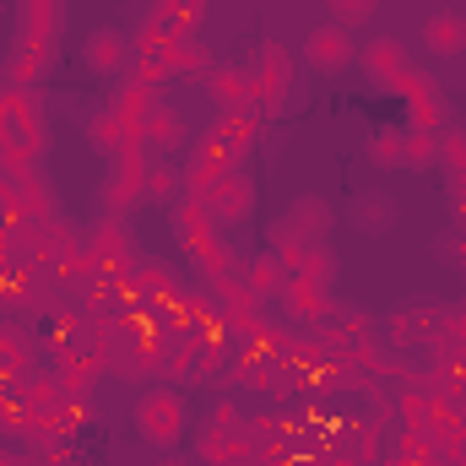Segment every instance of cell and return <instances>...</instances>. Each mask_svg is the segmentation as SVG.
I'll return each instance as SVG.
<instances>
[{"label": "cell", "mask_w": 466, "mask_h": 466, "mask_svg": "<svg viewBox=\"0 0 466 466\" xmlns=\"http://www.w3.org/2000/svg\"><path fill=\"white\" fill-rule=\"evenodd\" d=\"M401 104H407V130H445L451 125V109H445V87L423 71V66H412L407 71V82H401V93H396Z\"/></svg>", "instance_id": "7"}, {"label": "cell", "mask_w": 466, "mask_h": 466, "mask_svg": "<svg viewBox=\"0 0 466 466\" xmlns=\"http://www.w3.org/2000/svg\"><path fill=\"white\" fill-rule=\"evenodd\" d=\"M244 282H249L260 299H277V293H282V282H288V266H282L271 249H260V255H249V260H244Z\"/></svg>", "instance_id": "30"}, {"label": "cell", "mask_w": 466, "mask_h": 466, "mask_svg": "<svg viewBox=\"0 0 466 466\" xmlns=\"http://www.w3.org/2000/svg\"><path fill=\"white\" fill-rule=\"evenodd\" d=\"M0 309H44V277L33 266H0Z\"/></svg>", "instance_id": "21"}, {"label": "cell", "mask_w": 466, "mask_h": 466, "mask_svg": "<svg viewBox=\"0 0 466 466\" xmlns=\"http://www.w3.org/2000/svg\"><path fill=\"white\" fill-rule=\"evenodd\" d=\"M260 109L249 104V109H228V115H218V125L207 130L212 136V147L228 157V168H244V157H249V147H255V136H260Z\"/></svg>", "instance_id": "11"}, {"label": "cell", "mask_w": 466, "mask_h": 466, "mask_svg": "<svg viewBox=\"0 0 466 466\" xmlns=\"http://www.w3.org/2000/svg\"><path fill=\"white\" fill-rule=\"evenodd\" d=\"M141 147H157V152L185 147V125H179V115H174L168 104H157V98H152V109H147V119H141Z\"/></svg>", "instance_id": "24"}, {"label": "cell", "mask_w": 466, "mask_h": 466, "mask_svg": "<svg viewBox=\"0 0 466 466\" xmlns=\"http://www.w3.org/2000/svg\"><path fill=\"white\" fill-rule=\"evenodd\" d=\"M266 249H271L288 271H299V266H304V255H309V238L282 218V223H271V244H266Z\"/></svg>", "instance_id": "33"}, {"label": "cell", "mask_w": 466, "mask_h": 466, "mask_svg": "<svg viewBox=\"0 0 466 466\" xmlns=\"http://www.w3.org/2000/svg\"><path fill=\"white\" fill-rule=\"evenodd\" d=\"M157 466H185V461H174V456H168V461H157Z\"/></svg>", "instance_id": "48"}, {"label": "cell", "mask_w": 466, "mask_h": 466, "mask_svg": "<svg viewBox=\"0 0 466 466\" xmlns=\"http://www.w3.org/2000/svg\"><path fill=\"white\" fill-rule=\"evenodd\" d=\"M207 87H212V104H223V115L255 104V93H249V66H218V71L207 76Z\"/></svg>", "instance_id": "23"}, {"label": "cell", "mask_w": 466, "mask_h": 466, "mask_svg": "<svg viewBox=\"0 0 466 466\" xmlns=\"http://www.w3.org/2000/svg\"><path fill=\"white\" fill-rule=\"evenodd\" d=\"M130 423H136V434L152 451H174L185 440V401H179V390H141L136 407H130Z\"/></svg>", "instance_id": "3"}, {"label": "cell", "mask_w": 466, "mask_h": 466, "mask_svg": "<svg viewBox=\"0 0 466 466\" xmlns=\"http://www.w3.org/2000/svg\"><path fill=\"white\" fill-rule=\"evenodd\" d=\"M55 374H60V390L66 396H93V385L104 380V363L93 358V352H60L55 358Z\"/></svg>", "instance_id": "22"}, {"label": "cell", "mask_w": 466, "mask_h": 466, "mask_svg": "<svg viewBox=\"0 0 466 466\" xmlns=\"http://www.w3.org/2000/svg\"><path fill=\"white\" fill-rule=\"evenodd\" d=\"M16 390H22V401H27L33 412H49V407H60V401H66L55 363H49V369H27V374L16 380Z\"/></svg>", "instance_id": "25"}, {"label": "cell", "mask_w": 466, "mask_h": 466, "mask_svg": "<svg viewBox=\"0 0 466 466\" xmlns=\"http://www.w3.org/2000/svg\"><path fill=\"white\" fill-rule=\"evenodd\" d=\"M228 174V157L212 147V136H201L196 147H190V168H179V179H185V196H207L218 179Z\"/></svg>", "instance_id": "19"}, {"label": "cell", "mask_w": 466, "mask_h": 466, "mask_svg": "<svg viewBox=\"0 0 466 466\" xmlns=\"http://www.w3.org/2000/svg\"><path fill=\"white\" fill-rule=\"evenodd\" d=\"M358 66H363V76H369L380 93H401V82H407V71H412V60H407V49H401L396 38H374V44H363Z\"/></svg>", "instance_id": "13"}, {"label": "cell", "mask_w": 466, "mask_h": 466, "mask_svg": "<svg viewBox=\"0 0 466 466\" xmlns=\"http://www.w3.org/2000/svg\"><path fill=\"white\" fill-rule=\"evenodd\" d=\"M87 141H93V147H98L104 157H119L125 147H141V130H136L130 119L119 115L115 104H104L98 115L87 119Z\"/></svg>", "instance_id": "17"}, {"label": "cell", "mask_w": 466, "mask_h": 466, "mask_svg": "<svg viewBox=\"0 0 466 466\" xmlns=\"http://www.w3.org/2000/svg\"><path fill=\"white\" fill-rule=\"evenodd\" d=\"M304 60H309L320 76H337V71H348L352 60H358V44H352L348 27H337V22H320V27L304 38Z\"/></svg>", "instance_id": "12"}, {"label": "cell", "mask_w": 466, "mask_h": 466, "mask_svg": "<svg viewBox=\"0 0 466 466\" xmlns=\"http://www.w3.org/2000/svg\"><path fill=\"white\" fill-rule=\"evenodd\" d=\"M174 238H179V249L190 255L196 277L218 282V277L238 271L228 238H223V228L212 223V212H207V201H201V196H179V201H174Z\"/></svg>", "instance_id": "2"}, {"label": "cell", "mask_w": 466, "mask_h": 466, "mask_svg": "<svg viewBox=\"0 0 466 466\" xmlns=\"http://www.w3.org/2000/svg\"><path fill=\"white\" fill-rule=\"evenodd\" d=\"M423 44L434 60H461L466 55V16L461 11H434L423 22Z\"/></svg>", "instance_id": "20"}, {"label": "cell", "mask_w": 466, "mask_h": 466, "mask_svg": "<svg viewBox=\"0 0 466 466\" xmlns=\"http://www.w3.org/2000/svg\"><path fill=\"white\" fill-rule=\"evenodd\" d=\"M277 304H282V315H288V320H299V326H326V320L337 315L331 288H320V282H309V277H299V271H288V282H282Z\"/></svg>", "instance_id": "9"}, {"label": "cell", "mask_w": 466, "mask_h": 466, "mask_svg": "<svg viewBox=\"0 0 466 466\" xmlns=\"http://www.w3.org/2000/svg\"><path fill=\"white\" fill-rule=\"evenodd\" d=\"M179 5H207V0H157V11H179Z\"/></svg>", "instance_id": "47"}, {"label": "cell", "mask_w": 466, "mask_h": 466, "mask_svg": "<svg viewBox=\"0 0 466 466\" xmlns=\"http://www.w3.org/2000/svg\"><path fill=\"white\" fill-rule=\"evenodd\" d=\"M60 27H66V0H22V27L16 33L60 38Z\"/></svg>", "instance_id": "29"}, {"label": "cell", "mask_w": 466, "mask_h": 466, "mask_svg": "<svg viewBox=\"0 0 466 466\" xmlns=\"http://www.w3.org/2000/svg\"><path fill=\"white\" fill-rule=\"evenodd\" d=\"M401 168H440V136L434 130H407L401 136Z\"/></svg>", "instance_id": "34"}, {"label": "cell", "mask_w": 466, "mask_h": 466, "mask_svg": "<svg viewBox=\"0 0 466 466\" xmlns=\"http://www.w3.org/2000/svg\"><path fill=\"white\" fill-rule=\"evenodd\" d=\"M380 466H440V456H429V461H401V456H385Z\"/></svg>", "instance_id": "46"}, {"label": "cell", "mask_w": 466, "mask_h": 466, "mask_svg": "<svg viewBox=\"0 0 466 466\" xmlns=\"http://www.w3.org/2000/svg\"><path fill=\"white\" fill-rule=\"evenodd\" d=\"M451 218H456V228H466V190L451 185Z\"/></svg>", "instance_id": "44"}, {"label": "cell", "mask_w": 466, "mask_h": 466, "mask_svg": "<svg viewBox=\"0 0 466 466\" xmlns=\"http://www.w3.org/2000/svg\"><path fill=\"white\" fill-rule=\"evenodd\" d=\"M299 277H309V282L331 288V282H337V249H331V244H309V255H304Z\"/></svg>", "instance_id": "37"}, {"label": "cell", "mask_w": 466, "mask_h": 466, "mask_svg": "<svg viewBox=\"0 0 466 466\" xmlns=\"http://www.w3.org/2000/svg\"><path fill=\"white\" fill-rule=\"evenodd\" d=\"M55 55H60V38H33V33H16L11 49H5V87H38L49 71H55Z\"/></svg>", "instance_id": "8"}, {"label": "cell", "mask_w": 466, "mask_h": 466, "mask_svg": "<svg viewBox=\"0 0 466 466\" xmlns=\"http://www.w3.org/2000/svg\"><path fill=\"white\" fill-rule=\"evenodd\" d=\"M260 445L249 440V429H218V423H207L201 434H196V456L207 466H249Z\"/></svg>", "instance_id": "14"}, {"label": "cell", "mask_w": 466, "mask_h": 466, "mask_svg": "<svg viewBox=\"0 0 466 466\" xmlns=\"http://www.w3.org/2000/svg\"><path fill=\"white\" fill-rule=\"evenodd\" d=\"M82 249H87L93 277H125L141 260V249H136V238L125 228V218H98L93 228L82 233Z\"/></svg>", "instance_id": "5"}, {"label": "cell", "mask_w": 466, "mask_h": 466, "mask_svg": "<svg viewBox=\"0 0 466 466\" xmlns=\"http://www.w3.org/2000/svg\"><path fill=\"white\" fill-rule=\"evenodd\" d=\"M440 255H445V260H461V266H466V228H445V238H440Z\"/></svg>", "instance_id": "42"}, {"label": "cell", "mask_w": 466, "mask_h": 466, "mask_svg": "<svg viewBox=\"0 0 466 466\" xmlns=\"http://www.w3.org/2000/svg\"><path fill=\"white\" fill-rule=\"evenodd\" d=\"M326 11H331V22L337 27H363L369 16H374V0H326Z\"/></svg>", "instance_id": "39"}, {"label": "cell", "mask_w": 466, "mask_h": 466, "mask_svg": "<svg viewBox=\"0 0 466 466\" xmlns=\"http://www.w3.org/2000/svg\"><path fill=\"white\" fill-rule=\"evenodd\" d=\"M185 196V179L174 163H147V185H141V201H157V207H174Z\"/></svg>", "instance_id": "31"}, {"label": "cell", "mask_w": 466, "mask_h": 466, "mask_svg": "<svg viewBox=\"0 0 466 466\" xmlns=\"http://www.w3.org/2000/svg\"><path fill=\"white\" fill-rule=\"evenodd\" d=\"M249 93H255L260 115H277L288 104V93H293V55L277 38H266L255 49V60H249Z\"/></svg>", "instance_id": "4"}, {"label": "cell", "mask_w": 466, "mask_h": 466, "mask_svg": "<svg viewBox=\"0 0 466 466\" xmlns=\"http://www.w3.org/2000/svg\"><path fill=\"white\" fill-rule=\"evenodd\" d=\"M358 223H363V228H385V223H390V201H380V196H369V201H358Z\"/></svg>", "instance_id": "40"}, {"label": "cell", "mask_w": 466, "mask_h": 466, "mask_svg": "<svg viewBox=\"0 0 466 466\" xmlns=\"http://www.w3.org/2000/svg\"><path fill=\"white\" fill-rule=\"evenodd\" d=\"M207 288H212V299H218V309H223V320H228L233 331H244V326L260 320V293L244 282V266L228 271V277H218V282H207Z\"/></svg>", "instance_id": "15"}, {"label": "cell", "mask_w": 466, "mask_h": 466, "mask_svg": "<svg viewBox=\"0 0 466 466\" xmlns=\"http://www.w3.org/2000/svg\"><path fill=\"white\" fill-rule=\"evenodd\" d=\"M0 16H5V0H0Z\"/></svg>", "instance_id": "49"}, {"label": "cell", "mask_w": 466, "mask_h": 466, "mask_svg": "<svg viewBox=\"0 0 466 466\" xmlns=\"http://www.w3.org/2000/svg\"><path fill=\"white\" fill-rule=\"evenodd\" d=\"M288 223L304 233L309 244H326V233H331V223H337V218H331V207H326L320 196H299V201L288 207Z\"/></svg>", "instance_id": "26"}, {"label": "cell", "mask_w": 466, "mask_h": 466, "mask_svg": "<svg viewBox=\"0 0 466 466\" xmlns=\"http://www.w3.org/2000/svg\"><path fill=\"white\" fill-rule=\"evenodd\" d=\"M141 185H147V147H125L109 157V179H104V218H130L141 207Z\"/></svg>", "instance_id": "6"}, {"label": "cell", "mask_w": 466, "mask_h": 466, "mask_svg": "<svg viewBox=\"0 0 466 466\" xmlns=\"http://www.w3.org/2000/svg\"><path fill=\"white\" fill-rule=\"evenodd\" d=\"M44 147H49V130H44V109L27 87H5L0 82V163L16 174H33L44 163Z\"/></svg>", "instance_id": "1"}, {"label": "cell", "mask_w": 466, "mask_h": 466, "mask_svg": "<svg viewBox=\"0 0 466 466\" xmlns=\"http://www.w3.org/2000/svg\"><path fill=\"white\" fill-rule=\"evenodd\" d=\"M440 168H445V179L466 190V125H445L440 130Z\"/></svg>", "instance_id": "32"}, {"label": "cell", "mask_w": 466, "mask_h": 466, "mask_svg": "<svg viewBox=\"0 0 466 466\" xmlns=\"http://www.w3.org/2000/svg\"><path fill=\"white\" fill-rule=\"evenodd\" d=\"M130 71H136V82H147L152 93L174 76V66H168V55H130Z\"/></svg>", "instance_id": "38"}, {"label": "cell", "mask_w": 466, "mask_h": 466, "mask_svg": "<svg viewBox=\"0 0 466 466\" xmlns=\"http://www.w3.org/2000/svg\"><path fill=\"white\" fill-rule=\"evenodd\" d=\"M0 466H38V456H11V451H0Z\"/></svg>", "instance_id": "45"}, {"label": "cell", "mask_w": 466, "mask_h": 466, "mask_svg": "<svg viewBox=\"0 0 466 466\" xmlns=\"http://www.w3.org/2000/svg\"><path fill=\"white\" fill-rule=\"evenodd\" d=\"M82 60L93 76H115L119 66H130V38L115 33V27H93L87 44H82Z\"/></svg>", "instance_id": "18"}, {"label": "cell", "mask_w": 466, "mask_h": 466, "mask_svg": "<svg viewBox=\"0 0 466 466\" xmlns=\"http://www.w3.org/2000/svg\"><path fill=\"white\" fill-rule=\"evenodd\" d=\"M331 451L348 466H380L385 461V445H380V429H374V423H342V429H331Z\"/></svg>", "instance_id": "16"}, {"label": "cell", "mask_w": 466, "mask_h": 466, "mask_svg": "<svg viewBox=\"0 0 466 466\" xmlns=\"http://www.w3.org/2000/svg\"><path fill=\"white\" fill-rule=\"evenodd\" d=\"M201 201H207V212H212L218 228H233V223H244V218L255 212V179H249L244 168H228Z\"/></svg>", "instance_id": "10"}, {"label": "cell", "mask_w": 466, "mask_h": 466, "mask_svg": "<svg viewBox=\"0 0 466 466\" xmlns=\"http://www.w3.org/2000/svg\"><path fill=\"white\" fill-rule=\"evenodd\" d=\"M207 423H218V429H249V418H244V412H238V407H233V401H218V407H212V418H207Z\"/></svg>", "instance_id": "41"}, {"label": "cell", "mask_w": 466, "mask_h": 466, "mask_svg": "<svg viewBox=\"0 0 466 466\" xmlns=\"http://www.w3.org/2000/svg\"><path fill=\"white\" fill-rule=\"evenodd\" d=\"M38 466H76V456H71V451H66V440H60V445L38 451Z\"/></svg>", "instance_id": "43"}, {"label": "cell", "mask_w": 466, "mask_h": 466, "mask_svg": "<svg viewBox=\"0 0 466 466\" xmlns=\"http://www.w3.org/2000/svg\"><path fill=\"white\" fill-rule=\"evenodd\" d=\"M27 423H33V407H27V401H22V390L11 385V390L0 396V434L22 440V434H27Z\"/></svg>", "instance_id": "36"}, {"label": "cell", "mask_w": 466, "mask_h": 466, "mask_svg": "<svg viewBox=\"0 0 466 466\" xmlns=\"http://www.w3.org/2000/svg\"><path fill=\"white\" fill-rule=\"evenodd\" d=\"M27 369H38V363H33V337L16 331V326H0V380L16 385Z\"/></svg>", "instance_id": "27"}, {"label": "cell", "mask_w": 466, "mask_h": 466, "mask_svg": "<svg viewBox=\"0 0 466 466\" xmlns=\"http://www.w3.org/2000/svg\"><path fill=\"white\" fill-rule=\"evenodd\" d=\"M401 125H385V130H374L369 136V163H380V168H401Z\"/></svg>", "instance_id": "35"}, {"label": "cell", "mask_w": 466, "mask_h": 466, "mask_svg": "<svg viewBox=\"0 0 466 466\" xmlns=\"http://www.w3.org/2000/svg\"><path fill=\"white\" fill-rule=\"evenodd\" d=\"M168 66H174V76H212L218 66H212V49L201 44V38H168Z\"/></svg>", "instance_id": "28"}]
</instances>
